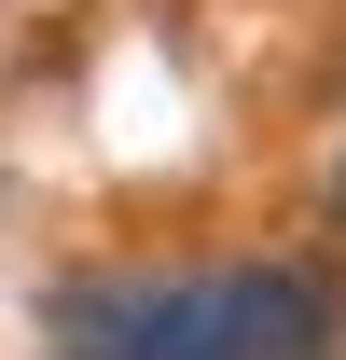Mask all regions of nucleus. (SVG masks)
<instances>
[{
    "mask_svg": "<svg viewBox=\"0 0 346 360\" xmlns=\"http://www.w3.org/2000/svg\"><path fill=\"white\" fill-rule=\"evenodd\" d=\"M56 360H346V277H319V264L70 277Z\"/></svg>",
    "mask_w": 346,
    "mask_h": 360,
    "instance_id": "obj_1",
    "label": "nucleus"
},
{
    "mask_svg": "<svg viewBox=\"0 0 346 360\" xmlns=\"http://www.w3.org/2000/svg\"><path fill=\"white\" fill-rule=\"evenodd\" d=\"M333 222H346V167H333Z\"/></svg>",
    "mask_w": 346,
    "mask_h": 360,
    "instance_id": "obj_2",
    "label": "nucleus"
}]
</instances>
